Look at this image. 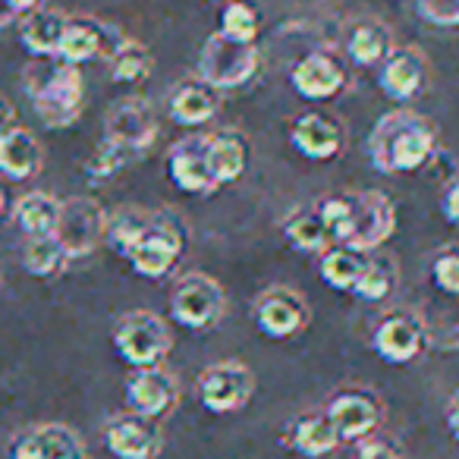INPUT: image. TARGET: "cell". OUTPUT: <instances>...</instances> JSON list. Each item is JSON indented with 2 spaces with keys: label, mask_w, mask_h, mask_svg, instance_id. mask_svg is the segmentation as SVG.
I'll return each instance as SVG.
<instances>
[{
  "label": "cell",
  "mask_w": 459,
  "mask_h": 459,
  "mask_svg": "<svg viewBox=\"0 0 459 459\" xmlns=\"http://www.w3.org/2000/svg\"><path fill=\"white\" fill-rule=\"evenodd\" d=\"M437 126L419 110H390L375 123L368 135V160L377 173L403 177V173H419L431 164L437 154Z\"/></svg>",
  "instance_id": "6da1fadb"
},
{
  "label": "cell",
  "mask_w": 459,
  "mask_h": 459,
  "mask_svg": "<svg viewBox=\"0 0 459 459\" xmlns=\"http://www.w3.org/2000/svg\"><path fill=\"white\" fill-rule=\"evenodd\" d=\"M32 110L48 129H70L85 110V79L79 66L57 57L32 60L22 73Z\"/></svg>",
  "instance_id": "7a4b0ae2"
},
{
  "label": "cell",
  "mask_w": 459,
  "mask_h": 459,
  "mask_svg": "<svg viewBox=\"0 0 459 459\" xmlns=\"http://www.w3.org/2000/svg\"><path fill=\"white\" fill-rule=\"evenodd\" d=\"M110 343H114L117 356L135 371V368H158V365H164V359L170 356L173 337L167 321L158 312L135 308V312H126L117 318Z\"/></svg>",
  "instance_id": "3957f363"
},
{
  "label": "cell",
  "mask_w": 459,
  "mask_h": 459,
  "mask_svg": "<svg viewBox=\"0 0 459 459\" xmlns=\"http://www.w3.org/2000/svg\"><path fill=\"white\" fill-rule=\"evenodd\" d=\"M258 70H262L258 45H243V41H233L221 32L204 39L195 64V76L214 85L217 91L243 89L258 76Z\"/></svg>",
  "instance_id": "277c9868"
},
{
  "label": "cell",
  "mask_w": 459,
  "mask_h": 459,
  "mask_svg": "<svg viewBox=\"0 0 459 459\" xmlns=\"http://www.w3.org/2000/svg\"><path fill=\"white\" fill-rule=\"evenodd\" d=\"M186 246H189V230L179 217L160 214L154 211L152 227L145 230V237L135 243V249L129 252V268L135 271L145 281H164L173 271L179 268L186 255Z\"/></svg>",
  "instance_id": "5b68a950"
},
{
  "label": "cell",
  "mask_w": 459,
  "mask_h": 459,
  "mask_svg": "<svg viewBox=\"0 0 459 459\" xmlns=\"http://www.w3.org/2000/svg\"><path fill=\"white\" fill-rule=\"evenodd\" d=\"M227 312V293L204 271H183L170 287V318L192 333L211 331Z\"/></svg>",
  "instance_id": "8992f818"
},
{
  "label": "cell",
  "mask_w": 459,
  "mask_h": 459,
  "mask_svg": "<svg viewBox=\"0 0 459 459\" xmlns=\"http://www.w3.org/2000/svg\"><path fill=\"white\" fill-rule=\"evenodd\" d=\"M352 85V73L337 48H312L290 66V89L302 101H333Z\"/></svg>",
  "instance_id": "52a82bcc"
},
{
  "label": "cell",
  "mask_w": 459,
  "mask_h": 459,
  "mask_svg": "<svg viewBox=\"0 0 459 459\" xmlns=\"http://www.w3.org/2000/svg\"><path fill=\"white\" fill-rule=\"evenodd\" d=\"M431 346V327L412 308H390L371 331V350L387 365H409Z\"/></svg>",
  "instance_id": "ba28073f"
},
{
  "label": "cell",
  "mask_w": 459,
  "mask_h": 459,
  "mask_svg": "<svg viewBox=\"0 0 459 459\" xmlns=\"http://www.w3.org/2000/svg\"><path fill=\"white\" fill-rule=\"evenodd\" d=\"M160 133L158 110L148 98H120L114 108L104 117V142L123 148L126 154H133L135 160H142L154 148Z\"/></svg>",
  "instance_id": "9c48e42d"
},
{
  "label": "cell",
  "mask_w": 459,
  "mask_h": 459,
  "mask_svg": "<svg viewBox=\"0 0 459 459\" xmlns=\"http://www.w3.org/2000/svg\"><path fill=\"white\" fill-rule=\"evenodd\" d=\"M252 394H255V375L249 365L237 362V359H221V362L202 368L195 381V396L208 412L230 415L249 406Z\"/></svg>",
  "instance_id": "30bf717a"
},
{
  "label": "cell",
  "mask_w": 459,
  "mask_h": 459,
  "mask_svg": "<svg viewBox=\"0 0 459 459\" xmlns=\"http://www.w3.org/2000/svg\"><path fill=\"white\" fill-rule=\"evenodd\" d=\"M104 227H108V211L101 208L98 198L73 195L60 204V221L54 230V239L64 246L70 262L89 258L95 249L104 246Z\"/></svg>",
  "instance_id": "8fae6325"
},
{
  "label": "cell",
  "mask_w": 459,
  "mask_h": 459,
  "mask_svg": "<svg viewBox=\"0 0 459 459\" xmlns=\"http://www.w3.org/2000/svg\"><path fill=\"white\" fill-rule=\"evenodd\" d=\"M325 415L331 419L340 440H362L375 437V431L384 421V400L371 387H340L331 394L325 406Z\"/></svg>",
  "instance_id": "7c38bea8"
},
{
  "label": "cell",
  "mask_w": 459,
  "mask_h": 459,
  "mask_svg": "<svg viewBox=\"0 0 459 459\" xmlns=\"http://www.w3.org/2000/svg\"><path fill=\"white\" fill-rule=\"evenodd\" d=\"M252 318L268 340H293L312 325V306L299 290L277 283V287L258 293L255 306H252Z\"/></svg>",
  "instance_id": "4fadbf2b"
},
{
  "label": "cell",
  "mask_w": 459,
  "mask_h": 459,
  "mask_svg": "<svg viewBox=\"0 0 459 459\" xmlns=\"http://www.w3.org/2000/svg\"><path fill=\"white\" fill-rule=\"evenodd\" d=\"M287 139L299 158L325 164V160H333L346 152L350 135H346V126L337 117L325 114V110H302L290 120Z\"/></svg>",
  "instance_id": "5bb4252c"
},
{
  "label": "cell",
  "mask_w": 459,
  "mask_h": 459,
  "mask_svg": "<svg viewBox=\"0 0 459 459\" xmlns=\"http://www.w3.org/2000/svg\"><path fill=\"white\" fill-rule=\"evenodd\" d=\"M431 85V60L415 45H396L377 66V89L396 104L421 98Z\"/></svg>",
  "instance_id": "9a60e30c"
},
{
  "label": "cell",
  "mask_w": 459,
  "mask_h": 459,
  "mask_svg": "<svg viewBox=\"0 0 459 459\" xmlns=\"http://www.w3.org/2000/svg\"><path fill=\"white\" fill-rule=\"evenodd\" d=\"M123 39H126V35H123L114 22L98 20V16H89V13H76L66 22L57 60H64V64H70V66L108 60Z\"/></svg>",
  "instance_id": "2e32d148"
},
{
  "label": "cell",
  "mask_w": 459,
  "mask_h": 459,
  "mask_svg": "<svg viewBox=\"0 0 459 459\" xmlns=\"http://www.w3.org/2000/svg\"><path fill=\"white\" fill-rule=\"evenodd\" d=\"M104 446L117 459H158L164 453L160 421L139 412H120L104 425Z\"/></svg>",
  "instance_id": "e0dca14e"
},
{
  "label": "cell",
  "mask_w": 459,
  "mask_h": 459,
  "mask_svg": "<svg viewBox=\"0 0 459 459\" xmlns=\"http://www.w3.org/2000/svg\"><path fill=\"white\" fill-rule=\"evenodd\" d=\"M394 233H396L394 202L377 189L356 192V214H352V233L346 239V246L368 255L375 249H384Z\"/></svg>",
  "instance_id": "ac0fdd59"
},
{
  "label": "cell",
  "mask_w": 459,
  "mask_h": 459,
  "mask_svg": "<svg viewBox=\"0 0 459 459\" xmlns=\"http://www.w3.org/2000/svg\"><path fill=\"white\" fill-rule=\"evenodd\" d=\"M396 48V35L381 16H352L340 32V54L350 66H381Z\"/></svg>",
  "instance_id": "d6986e66"
},
{
  "label": "cell",
  "mask_w": 459,
  "mask_h": 459,
  "mask_svg": "<svg viewBox=\"0 0 459 459\" xmlns=\"http://www.w3.org/2000/svg\"><path fill=\"white\" fill-rule=\"evenodd\" d=\"M126 403L129 412L164 421L179 406V381L164 365H158V368H135L126 377Z\"/></svg>",
  "instance_id": "ffe728a7"
},
{
  "label": "cell",
  "mask_w": 459,
  "mask_h": 459,
  "mask_svg": "<svg viewBox=\"0 0 459 459\" xmlns=\"http://www.w3.org/2000/svg\"><path fill=\"white\" fill-rule=\"evenodd\" d=\"M204 160H208V173L214 186H233L246 177L252 160V142L243 129L237 126H221L211 129L204 135Z\"/></svg>",
  "instance_id": "44dd1931"
},
{
  "label": "cell",
  "mask_w": 459,
  "mask_h": 459,
  "mask_svg": "<svg viewBox=\"0 0 459 459\" xmlns=\"http://www.w3.org/2000/svg\"><path fill=\"white\" fill-rule=\"evenodd\" d=\"M167 177L186 195H211V192H217L214 179L208 173V160H204L202 133L173 142L170 152H167Z\"/></svg>",
  "instance_id": "7402d4cb"
},
{
  "label": "cell",
  "mask_w": 459,
  "mask_h": 459,
  "mask_svg": "<svg viewBox=\"0 0 459 459\" xmlns=\"http://www.w3.org/2000/svg\"><path fill=\"white\" fill-rule=\"evenodd\" d=\"M85 453V444L70 425L45 421V425L26 428L10 444V459H64Z\"/></svg>",
  "instance_id": "603a6c76"
},
{
  "label": "cell",
  "mask_w": 459,
  "mask_h": 459,
  "mask_svg": "<svg viewBox=\"0 0 459 459\" xmlns=\"http://www.w3.org/2000/svg\"><path fill=\"white\" fill-rule=\"evenodd\" d=\"M217 110H221V91L198 76L179 79V82L167 91V117H170L177 126H186V129L204 126V123L214 120Z\"/></svg>",
  "instance_id": "cb8c5ba5"
},
{
  "label": "cell",
  "mask_w": 459,
  "mask_h": 459,
  "mask_svg": "<svg viewBox=\"0 0 459 459\" xmlns=\"http://www.w3.org/2000/svg\"><path fill=\"white\" fill-rule=\"evenodd\" d=\"M66 22H70V13L57 7H39L32 10L29 16L20 20V41L35 60H48V57H57L60 51V41H64L66 32Z\"/></svg>",
  "instance_id": "d4e9b609"
},
{
  "label": "cell",
  "mask_w": 459,
  "mask_h": 459,
  "mask_svg": "<svg viewBox=\"0 0 459 459\" xmlns=\"http://www.w3.org/2000/svg\"><path fill=\"white\" fill-rule=\"evenodd\" d=\"M45 167V148H41L39 135L26 126H16L7 139L0 142V173L7 179H32Z\"/></svg>",
  "instance_id": "484cf974"
},
{
  "label": "cell",
  "mask_w": 459,
  "mask_h": 459,
  "mask_svg": "<svg viewBox=\"0 0 459 459\" xmlns=\"http://www.w3.org/2000/svg\"><path fill=\"white\" fill-rule=\"evenodd\" d=\"M60 204H64V198L51 195V192L32 189L16 198L10 214H13V223L20 227V233L26 239L54 237V230H57L60 221Z\"/></svg>",
  "instance_id": "4316f807"
},
{
  "label": "cell",
  "mask_w": 459,
  "mask_h": 459,
  "mask_svg": "<svg viewBox=\"0 0 459 459\" xmlns=\"http://www.w3.org/2000/svg\"><path fill=\"white\" fill-rule=\"evenodd\" d=\"M281 227H283L287 243L293 246L296 252H302V255L321 258L327 249H333V239H331V233H327L325 221H321L315 204H299V208H293L281 221Z\"/></svg>",
  "instance_id": "83f0119b"
},
{
  "label": "cell",
  "mask_w": 459,
  "mask_h": 459,
  "mask_svg": "<svg viewBox=\"0 0 459 459\" xmlns=\"http://www.w3.org/2000/svg\"><path fill=\"white\" fill-rule=\"evenodd\" d=\"M287 440H290V446L306 459H321L340 446V437H337V431H333L331 419L325 415V409H321V412L296 415L287 431Z\"/></svg>",
  "instance_id": "f1b7e54d"
},
{
  "label": "cell",
  "mask_w": 459,
  "mask_h": 459,
  "mask_svg": "<svg viewBox=\"0 0 459 459\" xmlns=\"http://www.w3.org/2000/svg\"><path fill=\"white\" fill-rule=\"evenodd\" d=\"M154 211L142 208V204H120L117 211L108 214V227H104V246L114 249V255L129 258V252L135 249L145 230L152 227Z\"/></svg>",
  "instance_id": "f546056e"
},
{
  "label": "cell",
  "mask_w": 459,
  "mask_h": 459,
  "mask_svg": "<svg viewBox=\"0 0 459 459\" xmlns=\"http://www.w3.org/2000/svg\"><path fill=\"white\" fill-rule=\"evenodd\" d=\"M396 283H400V262H396V255H390L387 249H375L365 255L362 277H359L352 296L362 302H384L396 293Z\"/></svg>",
  "instance_id": "4dcf8cb0"
},
{
  "label": "cell",
  "mask_w": 459,
  "mask_h": 459,
  "mask_svg": "<svg viewBox=\"0 0 459 459\" xmlns=\"http://www.w3.org/2000/svg\"><path fill=\"white\" fill-rule=\"evenodd\" d=\"M154 70V54L145 41L123 39L117 51L108 57V76L117 85H139L152 76Z\"/></svg>",
  "instance_id": "1f68e13d"
},
{
  "label": "cell",
  "mask_w": 459,
  "mask_h": 459,
  "mask_svg": "<svg viewBox=\"0 0 459 459\" xmlns=\"http://www.w3.org/2000/svg\"><path fill=\"white\" fill-rule=\"evenodd\" d=\"M362 268H365V252L350 249V246H333V249H327L318 258L321 281L331 290H337V293H352L359 277H362Z\"/></svg>",
  "instance_id": "d6a6232c"
},
{
  "label": "cell",
  "mask_w": 459,
  "mask_h": 459,
  "mask_svg": "<svg viewBox=\"0 0 459 459\" xmlns=\"http://www.w3.org/2000/svg\"><path fill=\"white\" fill-rule=\"evenodd\" d=\"M70 264V255L64 252V246L54 237H35L26 239V249H22V268L29 271L39 281L48 277H60Z\"/></svg>",
  "instance_id": "836d02e7"
},
{
  "label": "cell",
  "mask_w": 459,
  "mask_h": 459,
  "mask_svg": "<svg viewBox=\"0 0 459 459\" xmlns=\"http://www.w3.org/2000/svg\"><path fill=\"white\" fill-rule=\"evenodd\" d=\"M221 35L243 45H258V32H262V13L252 0H227L221 10Z\"/></svg>",
  "instance_id": "e575fe53"
},
{
  "label": "cell",
  "mask_w": 459,
  "mask_h": 459,
  "mask_svg": "<svg viewBox=\"0 0 459 459\" xmlns=\"http://www.w3.org/2000/svg\"><path fill=\"white\" fill-rule=\"evenodd\" d=\"M333 246H346L352 233V214H356V192H331V195L315 202Z\"/></svg>",
  "instance_id": "d590c367"
},
{
  "label": "cell",
  "mask_w": 459,
  "mask_h": 459,
  "mask_svg": "<svg viewBox=\"0 0 459 459\" xmlns=\"http://www.w3.org/2000/svg\"><path fill=\"white\" fill-rule=\"evenodd\" d=\"M129 164H135L133 154H126L123 148H117L101 139L95 152L89 154L82 170H85V177H89V183H110V179H114L120 170H126Z\"/></svg>",
  "instance_id": "8d00e7d4"
},
{
  "label": "cell",
  "mask_w": 459,
  "mask_h": 459,
  "mask_svg": "<svg viewBox=\"0 0 459 459\" xmlns=\"http://www.w3.org/2000/svg\"><path fill=\"white\" fill-rule=\"evenodd\" d=\"M431 283L450 299H459V246H446L431 262Z\"/></svg>",
  "instance_id": "74e56055"
},
{
  "label": "cell",
  "mask_w": 459,
  "mask_h": 459,
  "mask_svg": "<svg viewBox=\"0 0 459 459\" xmlns=\"http://www.w3.org/2000/svg\"><path fill=\"white\" fill-rule=\"evenodd\" d=\"M415 10L421 20L437 29L459 26V0H415Z\"/></svg>",
  "instance_id": "f35d334b"
},
{
  "label": "cell",
  "mask_w": 459,
  "mask_h": 459,
  "mask_svg": "<svg viewBox=\"0 0 459 459\" xmlns=\"http://www.w3.org/2000/svg\"><path fill=\"white\" fill-rule=\"evenodd\" d=\"M45 7V0H0V29L20 26L22 16Z\"/></svg>",
  "instance_id": "ab89813d"
},
{
  "label": "cell",
  "mask_w": 459,
  "mask_h": 459,
  "mask_svg": "<svg viewBox=\"0 0 459 459\" xmlns=\"http://www.w3.org/2000/svg\"><path fill=\"white\" fill-rule=\"evenodd\" d=\"M356 459H403V453L390 437H368L359 444Z\"/></svg>",
  "instance_id": "60d3db41"
},
{
  "label": "cell",
  "mask_w": 459,
  "mask_h": 459,
  "mask_svg": "<svg viewBox=\"0 0 459 459\" xmlns=\"http://www.w3.org/2000/svg\"><path fill=\"white\" fill-rule=\"evenodd\" d=\"M440 214L446 223L459 227V177H453L450 183L440 189Z\"/></svg>",
  "instance_id": "b9f144b4"
},
{
  "label": "cell",
  "mask_w": 459,
  "mask_h": 459,
  "mask_svg": "<svg viewBox=\"0 0 459 459\" xmlns=\"http://www.w3.org/2000/svg\"><path fill=\"white\" fill-rule=\"evenodd\" d=\"M431 340L440 346V350H446V352H450V350H459V318L453 321V325H444L440 331H434V333H431Z\"/></svg>",
  "instance_id": "7bdbcfd3"
},
{
  "label": "cell",
  "mask_w": 459,
  "mask_h": 459,
  "mask_svg": "<svg viewBox=\"0 0 459 459\" xmlns=\"http://www.w3.org/2000/svg\"><path fill=\"white\" fill-rule=\"evenodd\" d=\"M16 126H20V123H16V110H13V104H10L7 98H0V142L7 139V135L13 133Z\"/></svg>",
  "instance_id": "ee69618b"
},
{
  "label": "cell",
  "mask_w": 459,
  "mask_h": 459,
  "mask_svg": "<svg viewBox=\"0 0 459 459\" xmlns=\"http://www.w3.org/2000/svg\"><path fill=\"white\" fill-rule=\"evenodd\" d=\"M444 419H446V431H450V437L459 444V394H453V400L446 403Z\"/></svg>",
  "instance_id": "f6af8a7d"
},
{
  "label": "cell",
  "mask_w": 459,
  "mask_h": 459,
  "mask_svg": "<svg viewBox=\"0 0 459 459\" xmlns=\"http://www.w3.org/2000/svg\"><path fill=\"white\" fill-rule=\"evenodd\" d=\"M7 214V195H4V189H0V217Z\"/></svg>",
  "instance_id": "bcb514c9"
},
{
  "label": "cell",
  "mask_w": 459,
  "mask_h": 459,
  "mask_svg": "<svg viewBox=\"0 0 459 459\" xmlns=\"http://www.w3.org/2000/svg\"><path fill=\"white\" fill-rule=\"evenodd\" d=\"M64 459H89V453H79V456H64Z\"/></svg>",
  "instance_id": "7dc6e473"
},
{
  "label": "cell",
  "mask_w": 459,
  "mask_h": 459,
  "mask_svg": "<svg viewBox=\"0 0 459 459\" xmlns=\"http://www.w3.org/2000/svg\"><path fill=\"white\" fill-rule=\"evenodd\" d=\"M204 4H227V0H204Z\"/></svg>",
  "instance_id": "c3c4849f"
},
{
  "label": "cell",
  "mask_w": 459,
  "mask_h": 459,
  "mask_svg": "<svg viewBox=\"0 0 459 459\" xmlns=\"http://www.w3.org/2000/svg\"><path fill=\"white\" fill-rule=\"evenodd\" d=\"M0 290H4V274H0Z\"/></svg>",
  "instance_id": "681fc988"
}]
</instances>
